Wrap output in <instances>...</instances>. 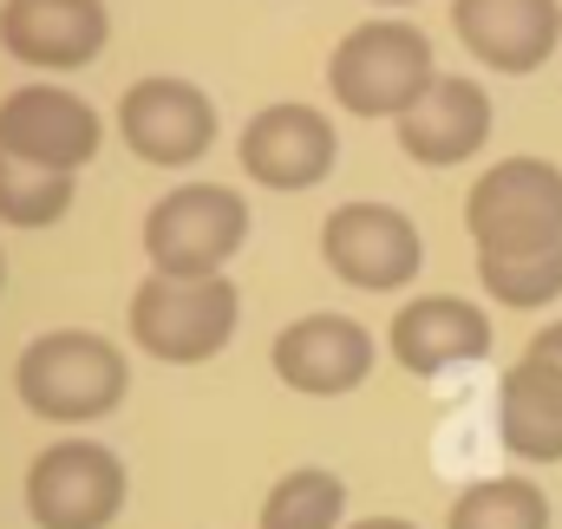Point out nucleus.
Segmentation results:
<instances>
[{
    "label": "nucleus",
    "instance_id": "20e7f679",
    "mask_svg": "<svg viewBox=\"0 0 562 529\" xmlns=\"http://www.w3.org/2000/svg\"><path fill=\"white\" fill-rule=\"evenodd\" d=\"M464 229L477 256H530L562 243V170L543 157L491 164L464 196Z\"/></svg>",
    "mask_w": 562,
    "mask_h": 529
},
{
    "label": "nucleus",
    "instance_id": "ddd939ff",
    "mask_svg": "<svg viewBox=\"0 0 562 529\" xmlns=\"http://www.w3.org/2000/svg\"><path fill=\"white\" fill-rule=\"evenodd\" d=\"M451 26L491 72H537L562 40V0H451Z\"/></svg>",
    "mask_w": 562,
    "mask_h": 529
},
{
    "label": "nucleus",
    "instance_id": "5701e85b",
    "mask_svg": "<svg viewBox=\"0 0 562 529\" xmlns=\"http://www.w3.org/2000/svg\"><path fill=\"white\" fill-rule=\"evenodd\" d=\"M380 7H413V0H380Z\"/></svg>",
    "mask_w": 562,
    "mask_h": 529
},
{
    "label": "nucleus",
    "instance_id": "39448f33",
    "mask_svg": "<svg viewBox=\"0 0 562 529\" xmlns=\"http://www.w3.org/2000/svg\"><path fill=\"white\" fill-rule=\"evenodd\" d=\"M249 236V203L223 183H183L150 203L144 216V256L157 274H223V262Z\"/></svg>",
    "mask_w": 562,
    "mask_h": 529
},
{
    "label": "nucleus",
    "instance_id": "7ed1b4c3",
    "mask_svg": "<svg viewBox=\"0 0 562 529\" xmlns=\"http://www.w3.org/2000/svg\"><path fill=\"white\" fill-rule=\"evenodd\" d=\"M243 320V301L223 274H144L138 294H132V340H138L150 360H170V367H203L229 347Z\"/></svg>",
    "mask_w": 562,
    "mask_h": 529
},
{
    "label": "nucleus",
    "instance_id": "dca6fc26",
    "mask_svg": "<svg viewBox=\"0 0 562 529\" xmlns=\"http://www.w3.org/2000/svg\"><path fill=\"white\" fill-rule=\"evenodd\" d=\"M497 431L504 451L524 464H557L562 458V367L543 353H524L504 386H497Z\"/></svg>",
    "mask_w": 562,
    "mask_h": 529
},
{
    "label": "nucleus",
    "instance_id": "f8f14e48",
    "mask_svg": "<svg viewBox=\"0 0 562 529\" xmlns=\"http://www.w3.org/2000/svg\"><path fill=\"white\" fill-rule=\"evenodd\" d=\"M0 144L46 170H79L99 150V112L66 86H20L0 105Z\"/></svg>",
    "mask_w": 562,
    "mask_h": 529
},
{
    "label": "nucleus",
    "instance_id": "f3484780",
    "mask_svg": "<svg viewBox=\"0 0 562 529\" xmlns=\"http://www.w3.org/2000/svg\"><path fill=\"white\" fill-rule=\"evenodd\" d=\"M72 210V170H46V164H26L0 144V223L13 229H46Z\"/></svg>",
    "mask_w": 562,
    "mask_h": 529
},
{
    "label": "nucleus",
    "instance_id": "f257e3e1",
    "mask_svg": "<svg viewBox=\"0 0 562 529\" xmlns=\"http://www.w3.org/2000/svg\"><path fill=\"white\" fill-rule=\"evenodd\" d=\"M132 386L125 373V353L105 340V334H86V327H59V334H40L20 367H13V393L26 398V412L53 418V425H86V418H105Z\"/></svg>",
    "mask_w": 562,
    "mask_h": 529
},
{
    "label": "nucleus",
    "instance_id": "f03ea898",
    "mask_svg": "<svg viewBox=\"0 0 562 529\" xmlns=\"http://www.w3.org/2000/svg\"><path fill=\"white\" fill-rule=\"evenodd\" d=\"M431 79H438L431 40L406 20H367L327 59V86L353 119H406L431 92Z\"/></svg>",
    "mask_w": 562,
    "mask_h": 529
},
{
    "label": "nucleus",
    "instance_id": "a211bd4d",
    "mask_svg": "<svg viewBox=\"0 0 562 529\" xmlns=\"http://www.w3.org/2000/svg\"><path fill=\"white\" fill-rule=\"evenodd\" d=\"M445 529H550V497L530 477H484L451 504Z\"/></svg>",
    "mask_w": 562,
    "mask_h": 529
},
{
    "label": "nucleus",
    "instance_id": "6e6552de",
    "mask_svg": "<svg viewBox=\"0 0 562 529\" xmlns=\"http://www.w3.org/2000/svg\"><path fill=\"white\" fill-rule=\"evenodd\" d=\"M119 132L144 164H196L216 144V105L190 86V79H138L119 99Z\"/></svg>",
    "mask_w": 562,
    "mask_h": 529
},
{
    "label": "nucleus",
    "instance_id": "4be33fe9",
    "mask_svg": "<svg viewBox=\"0 0 562 529\" xmlns=\"http://www.w3.org/2000/svg\"><path fill=\"white\" fill-rule=\"evenodd\" d=\"M353 529H419V524H406V517H360Z\"/></svg>",
    "mask_w": 562,
    "mask_h": 529
},
{
    "label": "nucleus",
    "instance_id": "412c9836",
    "mask_svg": "<svg viewBox=\"0 0 562 529\" xmlns=\"http://www.w3.org/2000/svg\"><path fill=\"white\" fill-rule=\"evenodd\" d=\"M530 353H543V360H557V367H562V320H557V327H543V334L530 340Z\"/></svg>",
    "mask_w": 562,
    "mask_h": 529
},
{
    "label": "nucleus",
    "instance_id": "9d476101",
    "mask_svg": "<svg viewBox=\"0 0 562 529\" xmlns=\"http://www.w3.org/2000/svg\"><path fill=\"white\" fill-rule=\"evenodd\" d=\"M276 373L281 386L307 398L353 393L373 373V334L347 314H301L294 327L276 334Z\"/></svg>",
    "mask_w": 562,
    "mask_h": 529
},
{
    "label": "nucleus",
    "instance_id": "0eeeda50",
    "mask_svg": "<svg viewBox=\"0 0 562 529\" xmlns=\"http://www.w3.org/2000/svg\"><path fill=\"white\" fill-rule=\"evenodd\" d=\"M321 256L340 281L367 288V294H386V288H406L419 274L425 249L419 229L393 210V203H340L327 223H321Z\"/></svg>",
    "mask_w": 562,
    "mask_h": 529
},
{
    "label": "nucleus",
    "instance_id": "9b49d317",
    "mask_svg": "<svg viewBox=\"0 0 562 529\" xmlns=\"http://www.w3.org/2000/svg\"><path fill=\"white\" fill-rule=\"evenodd\" d=\"M105 33H112L105 0H7L0 7V46L40 72L92 66Z\"/></svg>",
    "mask_w": 562,
    "mask_h": 529
},
{
    "label": "nucleus",
    "instance_id": "aec40b11",
    "mask_svg": "<svg viewBox=\"0 0 562 529\" xmlns=\"http://www.w3.org/2000/svg\"><path fill=\"white\" fill-rule=\"evenodd\" d=\"M477 281L504 307H543V301L562 294V243L530 249V256H477Z\"/></svg>",
    "mask_w": 562,
    "mask_h": 529
},
{
    "label": "nucleus",
    "instance_id": "1a4fd4ad",
    "mask_svg": "<svg viewBox=\"0 0 562 529\" xmlns=\"http://www.w3.org/2000/svg\"><path fill=\"white\" fill-rule=\"evenodd\" d=\"M386 353L419 373V380H438L451 367H471L491 353V314L477 301H458V294H419L393 314L386 327Z\"/></svg>",
    "mask_w": 562,
    "mask_h": 529
},
{
    "label": "nucleus",
    "instance_id": "b1692460",
    "mask_svg": "<svg viewBox=\"0 0 562 529\" xmlns=\"http://www.w3.org/2000/svg\"><path fill=\"white\" fill-rule=\"evenodd\" d=\"M0 274H7V262H0Z\"/></svg>",
    "mask_w": 562,
    "mask_h": 529
},
{
    "label": "nucleus",
    "instance_id": "6ab92c4d",
    "mask_svg": "<svg viewBox=\"0 0 562 529\" xmlns=\"http://www.w3.org/2000/svg\"><path fill=\"white\" fill-rule=\"evenodd\" d=\"M340 510H347V484L321 464H301L262 497V529H334Z\"/></svg>",
    "mask_w": 562,
    "mask_h": 529
},
{
    "label": "nucleus",
    "instance_id": "2eb2a0df",
    "mask_svg": "<svg viewBox=\"0 0 562 529\" xmlns=\"http://www.w3.org/2000/svg\"><path fill=\"white\" fill-rule=\"evenodd\" d=\"M484 137H491V99H484V86H471V79H431V92L400 119L406 157H413V164H431V170L477 157Z\"/></svg>",
    "mask_w": 562,
    "mask_h": 529
},
{
    "label": "nucleus",
    "instance_id": "423d86ee",
    "mask_svg": "<svg viewBox=\"0 0 562 529\" xmlns=\"http://www.w3.org/2000/svg\"><path fill=\"white\" fill-rule=\"evenodd\" d=\"M125 510V464L92 438H59L26 471V517L40 529H105Z\"/></svg>",
    "mask_w": 562,
    "mask_h": 529
},
{
    "label": "nucleus",
    "instance_id": "4468645a",
    "mask_svg": "<svg viewBox=\"0 0 562 529\" xmlns=\"http://www.w3.org/2000/svg\"><path fill=\"white\" fill-rule=\"evenodd\" d=\"M340 157L334 125L314 105H269L243 132V170L269 190H314Z\"/></svg>",
    "mask_w": 562,
    "mask_h": 529
}]
</instances>
